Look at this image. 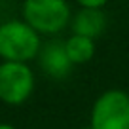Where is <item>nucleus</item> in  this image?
<instances>
[{
  "mask_svg": "<svg viewBox=\"0 0 129 129\" xmlns=\"http://www.w3.org/2000/svg\"><path fill=\"white\" fill-rule=\"evenodd\" d=\"M64 48H67V53H69L72 64L87 63L93 57V53H95V44H93L91 38L78 36V34L70 36L69 40L64 42Z\"/></svg>",
  "mask_w": 129,
  "mask_h": 129,
  "instance_id": "nucleus-7",
  "label": "nucleus"
},
{
  "mask_svg": "<svg viewBox=\"0 0 129 129\" xmlns=\"http://www.w3.org/2000/svg\"><path fill=\"white\" fill-rule=\"evenodd\" d=\"M105 27H106L105 13H103L101 10H91V8H82L80 12L74 15V21H72L74 34L91 38V40L101 36Z\"/></svg>",
  "mask_w": 129,
  "mask_h": 129,
  "instance_id": "nucleus-6",
  "label": "nucleus"
},
{
  "mask_svg": "<svg viewBox=\"0 0 129 129\" xmlns=\"http://www.w3.org/2000/svg\"><path fill=\"white\" fill-rule=\"evenodd\" d=\"M42 49L40 34L28 23L12 19L0 25V57L10 63H27Z\"/></svg>",
  "mask_w": 129,
  "mask_h": 129,
  "instance_id": "nucleus-1",
  "label": "nucleus"
},
{
  "mask_svg": "<svg viewBox=\"0 0 129 129\" xmlns=\"http://www.w3.org/2000/svg\"><path fill=\"white\" fill-rule=\"evenodd\" d=\"M80 129H93V127H91V125H87V127H80Z\"/></svg>",
  "mask_w": 129,
  "mask_h": 129,
  "instance_id": "nucleus-10",
  "label": "nucleus"
},
{
  "mask_svg": "<svg viewBox=\"0 0 129 129\" xmlns=\"http://www.w3.org/2000/svg\"><path fill=\"white\" fill-rule=\"evenodd\" d=\"M0 129H15V127H12V125H8V123H0Z\"/></svg>",
  "mask_w": 129,
  "mask_h": 129,
  "instance_id": "nucleus-9",
  "label": "nucleus"
},
{
  "mask_svg": "<svg viewBox=\"0 0 129 129\" xmlns=\"http://www.w3.org/2000/svg\"><path fill=\"white\" fill-rule=\"evenodd\" d=\"M23 21L38 34H57L70 21V6L67 0H25Z\"/></svg>",
  "mask_w": 129,
  "mask_h": 129,
  "instance_id": "nucleus-2",
  "label": "nucleus"
},
{
  "mask_svg": "<svg viewBox=\"0 0 129 129\" xmlns=\"http://www.w3.org/2000/svg\"><path fill=\"white\" fill-rule=\"evenodd\" d=\"M93 129H129V95L120 89L105 91L91 110Z\"/></svg>",
  "mask_w": 129,
  "mask_h": 129,
  "instance_id": "nucleus-3",
  "label": "nucleus"
},
{
  "mask_svg": "<svg viewBox=\"0 0 129 129\" xmlns=\"http://www.w3.org/2000/svg\"><path fill=\"white\" fill-rule=\"evenodd\" d=\"M34 89V72L27 63L0 64V101L6 105H21L30 97Z\"/></svg>",
  "mask_w": 129,
  "mask_h": 129,
  "instance_id": "nucleus-4",
  "label": "nucleus"
},
{
  "mask_svg": "<svg viewBox=\"0 0 129 129\" xmlns=\"http://www.w3.org/2000/svg\"><path fill=\"white\" fill-rule=\"evenodd\" d=\"M106 0H78V4L82 8H91V10H101V6H105Z\"/></svg>",
  "mask_w": 129,
  "mask_h": 129,
  "instance_id": "nucleus-8",
  "label": "nucleus"
},
{
  "mask_svg": "<svg viewBox=\"0 0 129 129\" xmlns=\"http://www.w3.org/2000/svg\"><path fill=\"white\" fill-rule=\"evenodd\" d=\"M38 61H40L42 70L48 76L57 78V80L64 78L74 67L69 53H67L64 42H59V40H51L42 46L40 53H38Z\"/></svg>",
  "mask_w": 129,
  "mask_h": 129,
  "instance_id": "nucleus-5",
  "label": "nucleus"
}]
</instances>
